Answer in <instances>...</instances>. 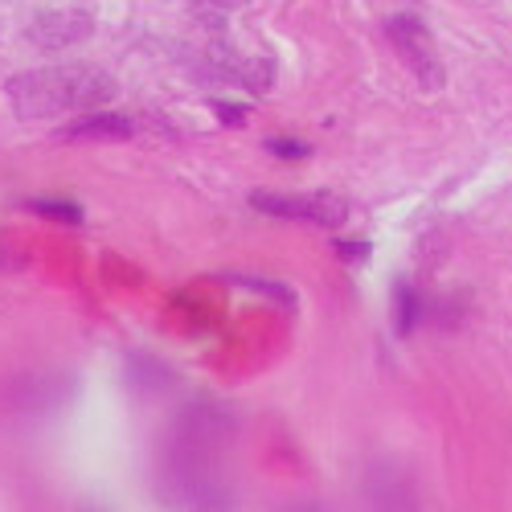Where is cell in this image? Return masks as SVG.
Returning a JSON list of instances; mask_svg holds the SVG:
<instances>
[{"mask_svg":"<svg viewBox=\"0 0 512 512\" xmlns=\"http://www.w3.org/2000/svg\"><path fill=\"white\" fill-rule=\"evenodd\" d=\"M17 115L50 119L62 111H99L115 99V82L99 66H50V70H25L9 78L5 87Z\"/></svg>","mask_w":512,"mask_h":512,"instance_id":"6da1fadb","label":"cell"},{"mask_svg":"<svg viewBox=\"0 0 512 512\" xmlns=\"http://www.w3.org/2000/svg\"><path fill=\"white\" fill-rule=\"evenodd\" d=\"M250 205L259 213H271V218L304 222L320 230H336L349 218V201L336 193H250Z\"/></svg>","mask_w":512,"mask_h":512,"instance_id":"7a4b0ae2","label":"cell"},{"mask_svg":"<svg viewBox=\"0 0 512 512\" xmlns=\"http://www.w3.org/2000/svg\"><path fill=\"white\" fill-rule=\"evenodd\" d=\"M386 33L394 41L398 58L406 62V70L422 82L426 91H439L443 87V62L435 54V41H431V33H426V25L410 13H398V17L386 21Z\"/></svg>","mask_w":512,"mask_h":512,"instance_id":"3957f363","label":"cell"},{"mask_svg":"<svg viewBox=\"0 0 512 512\" xmlns=\"http://www.w3.org/2000/svg\"><path fill=\"white\" fill-rule=\"evenodd\" d=\"M82 33H91V21L82 13H46L33 25L37 46H70V41H78Z\"/></svg>","mask_w":512,"mask_h":512,"instance_id":"277c9868","label":"cell"},{"mask_svg":"<svg viewBox=\"0 0 512 512\" xmlns=\"http://www.w3.org/2000/svg\"><path fill=\"white\" fill-rule=\"evenodd\" d=\"M136 127L127 123L123 115H107V111H99V115H87V119H78V123H70V127H62V140H127Z\"/></svg>","mask_w":512,"mask_h":512,"instance_id":"5b68a950","label":"cell"},{"mask_svg":"<svg viewBox=\"0 0 512 512\" xmlns=\"http://www.w3.org/2000/svg\"><path fill=\"white\" fill-rule=\"evenodd\" d=\"M29 209L33 213H41V218H54V222H82V209L74 205V201H50V197H33L29 201Z\"/></svg>","mask_w":512,"mask_h":512,"instance_id":"8992f818","label":"cell"},{"mask_svg":"<svg viewBox=\"0 0 512 512\" xmlns=\"http://www.w3.org/2000/svg\"><path fill=\"white\" fill-rule=\"evenodd\" d=\"M398 300H402V320H398V328H402V332H410V328H414V316H418V300H414V295H410L406 287L398 291Z\"/></svg>","mask_w":512,"mask_h":512,"instance_id":"52a82bcc","label":"cell"},{"mask_svg":"<svg viewBox=\"0 0 512 512\" xmlns=\"http://www.w3.org/2000/svg\"><path fill=\"white\" fill-rule=\"evenodd\" d=\"M234 283H242V287H254V291H267V295H275V300H291V291L287 287H271V283H259V279H246V275H230Z\"/></svg>","mask_w":512,"mask_h":512,"instance_id":"ba28073f","label":"cell"},{"mask_svg":"<svg viewBox=\"0 0 512 512\" xmlns=\"http://www.w3.org/2000/svg\"><path fill=\"white\" fill-rule=\"evenodd\" d=\"M193 5H201V9H218V13H234V9L250 5V0H193Z\"/></svg>","mask_w":512,"mask_h":512,"instance_id":"9c48e42d","label":"cell"},{"mask_svg":"<svg viewBox=\"0 0 512 512\" xmlns=\"http://www.w3.org/2000/svg\"><path fill=\"white\" fill-rule=\"evenodd\" d=\"M271 152H279V156H304L308 148H304V144H283V140H271Z\"/></svg>","mask_w":512,"mask_h":512,"instance_id":"30bf717a","label":"cell"}]
</instances>
